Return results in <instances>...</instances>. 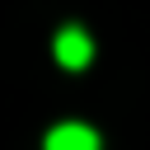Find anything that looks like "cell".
Instances as JSON below:
<instances>
[{"instance_id": "2", "label": "cell", "mask_w": 150, "mask_h": 150, "mask_svg": "<svg viewBox=\"0 0 150 150\" xmlns=\"http://www.w3.org/2000/svg\"><path fill=\"white\" fill-rule=\"evenodd\" d=\"M42 150H98V131L84 127V122H61L47 131Z\"/></svg>"}, {"instance_id": "1", "label": "cell", "mask_w": 150, "mask_h": 150, "mask_svg": "<svg viewBox=\"0 0 150 150\" xmlns=\"http://www.w3.org/2000/svg\"><path fill=\"white\" fill-rule=\"evenodd\" d=\"M89 56H94V38H89L84 28H61V33H56V61H61L66 70H84Z\"/></svg>"}]
</instances>
